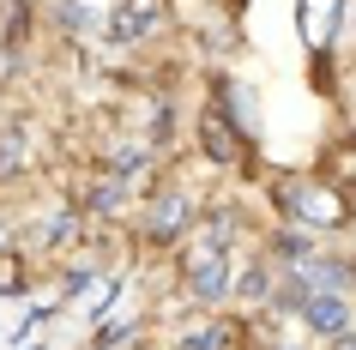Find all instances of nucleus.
<instances>
[{
  "label": "nucleus",
  "mask_w": 356,
  "mask_h": 350,
  "mask_svg": "<svg viewBox=\"0 0 356 350\" xmlns=\"http://www.w3.org/2000/svg\"><path fill=\"white\" fill-rule=\"evenodd\" d=\"M302 314H308V326H314V332H344V326H350V308H344V296H338V290H308V296H302Z\"/></svg>",
  "instance_id": "f03ea898"
},
{
  "label": "nucleus",
  "mask_w": 356,
  "mask_h": 350,
  "mask_svg": "<svg viewBox=\"0 0 356 350\" xmlns=\"http://www.w3.org/2000/svg\"><path fill=\"white\" fill-rule=\"evenodd\" d=\"M296 212H302L308 223H338V218H344V205H338L332 193H314V187H308V193H296Z\"/></svg>",
  "instance_id": "7ed1b4c3"
},
{
  "label": "nucleus",
  "mask_w": 356,
  "mask_h": 350,
  "mask_svg": "<svg viewBox=\"0 0 356 350\" xmlns=\"http://www.w3.org/2000/svg\"><path fill=\"white\" fill-rule=\"evenodd\" d=\"M193 212H188V200H163V212H157V236H169V230H181Z\"/></svg>",
  "instance_id": "423d86ee"
},
{
  "label": "nucleus",
  "mask_w": 356,
  "mask_h": 350,
  "mask_svg": "<svg viewBox=\"0 0 356 350\" xmlns=\"http://www.w3.org/2000/svg\"><path fill=\"white\" fill-rule=\"evenodd\" d=\"M338 350H356V338H338Z\"/></svg>",
  "instance_id": "0eeeda50"
},
{
  "label": "nucleus",
  "mask_w": 356,
  "mask_h": 350,
  "mask_svg": "<svg viewBox=\"0 0 356 350\" xmlns=\"http://www.w3.org/2000/svg\"><path fill=\"white\" fill-rule=\"evenodd\" d=\"M188 278H193V290L206 296V302H224V290H229V266H224V254H218L211 241L188 254Z\"/></svg>",
  "instance_id": "f257e3e1"
},
{
  "label": "nucleus",
  "mask_w": 356,
  "mask_h": 350,
  "mask_svg": "<svg viewBox=\"0 0 356 350\" xmlns=\"http://www.w3.org/2000/svg\"><path fill=\"white\" fill-rule=\"evenodd\" d=\"M332 6H338V0H308V6H302V13H308V19H302L308 42H326V37H332Z\"/></svg>",
  "instance_id": "20e7f679"
},
{
  "label": "nucleus",
  "mask_w": 356,
  "mask_h": 350,
  "mask_svg": "<svg viewBox=\"0 0 356 350\" xmlns=\"http://www.w3.org/2000/svg\"><path fill=\"white\" fill-rule=\"evenodd\" d=\"M206 151L218 157V164H229V157H236V139H229V127L218 121V115H206Z\"/></svg>",
  "instance_id": "39448f33"
}]
</instances>
